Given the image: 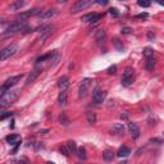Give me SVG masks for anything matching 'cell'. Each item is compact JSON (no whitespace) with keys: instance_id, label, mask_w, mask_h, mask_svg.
<instances>
[{"instance_id":"1","label":"cell","mask_w":164,"mask_h":164,"mask_svg":"<svg viewBox=\"0 0 164 164\" xmlns=\"http://www.w3.org/2000/svg\"><path fill=\"white\" fill-rule=\"evenodd\" d=\"M19 92L20 90H9L8 92L3 94L1 97H0V105L5 106V105H9L12 102H14L18 99V96H19Z\"/></svg>"},{"instance_id":"2","label":"cell","mask_w":164,"mask_h":164,"mask_svg":"<svg viewBox=\"0 0 164 164\" xmlns=\"http://www.w3.org/2000/svg\"><path fill=\"white\" fill-rule=\"evenodd\" d=\"M28 30V23L24 19H17L13 23H10L7 28V32L9 33H15V32H20V31H26Z\"/></svg>"},{"instance_id":"3","label":"cell","mask_w":164,"mask_h":164,"mask_svg":"<svg viewBox=\"0 0 164 164\" xmlns=\"http://www.w3.org/2000/svg\"><path fill=\"white\" fill-rule=\"evenodd\" d=\"M17 51H18V46L17 45H9V46H7V48H4L1 51H0V60H1V62L7 60L8 58H10V56L14 55Z\"/></svg>"},{"instance_id":"4","label":"cell","mask_w":164,"mask_h":164,"mask_svg":"<svg viewBox=\"0 0 164 164\" xmlns=\"http://www.w3.org/2000/svg\"><path fill=\"white\" fill-rule=\"evenodd\" d=\"M92 0H78V1L76 3V4H73L71 7V13H78L81 12V10L86 9V8H89L90 5H92Z\"/></svg>"},{"instance_id":"5","label":"cell","mask_w":164,"mask_h":164,"mask_svg":"<svg viewBox=\"0 0 164 164\" xmlns=\"http://www.w3.org/2000/svg\"><path fill=\"white\" fill-rule=\"evenodd\" d=\"M20 79H22V74H20V76H14V77H10V78H8L7 81L3 83L1 90H0V91H1V95L5 94V90H7V89H10L12 86H14L17 82L20 81Z\"/></svg>"},{"instance_id":"6","label":"cell","mask_w":164,"mask_h":164,"mask_svg":"<svg viewBox=\"0 0 164 164\" xmlns=\"http://www.w3.org/2000/svg\"><path fill=\"white\" fill-rule=\"evenodd\" d=\"M132 82H133V69L127 68L124 71V73H123L122 83H123V86H130Z\"/></svg>"},{"instance_id":"7","label":"cell","mask_w":164,"mask_h":164,"mask_svg":"<svg viewBox=\"0 0 164 164\" xmlns=\"http://www.w3.org/2000/svg\"><path fill=\"white\" fill-rule=\"evenodd\" d=\"M104 14H100V13H89V14L82 15L81 20L82 22H91V23H96L100 18H102Z\"/></svg>"},{"instance_id":"8","label":"cell","mask_w":164,"mask_h":164,"mask_svg":"<svg viewBox=\"0 0 164 164\" xmlns=\"http://www.w3.org/2000/svg\"><path fill=\"white\" fill-rule=\"evenodd\" d=\"M92 100H94L95 104H101V102H104L105 100V92L101 91V90H95V92L92 94Z\"/></svg>"},{"instance_id":"9","label":"cell","mask_w":164,"mask_h":164,"mask_svg":"<svg viewBox=\"0 0 164 164\" xmlns=\"http://www.w3.org/2000/svg\"><path fill=\"white\" fill-rule=\"evenodd\" d=\"M90 85H91V79H90V78H86V79L82 81V83L79 85V96H82V97L86 96L87 91H89Z\"/></svg>"},{"instance_id":"10","label":"cell","mask_w":164,"mask_h":164,"mask_svg":"<svg viewBox=\"0 0 164 164\" xmlns=\"http://www.w3.org/2000/svg\"><path fill=\"white\" fill-rule=\"evenodd\" d=\"M40 73H41V68H38V67H36L35 69H32V71H31V73L28 74L27 79H26V85H31L32 82H35V79L37 78Z\"/></svg>"},{"instance_id":"11","label":"cell","mask_w":164,"mask_h":164,"mask_svg":"<svg viewBox=\"0 0 164 164\" xmlns=\"http://www.w3.org/2000/svg\"><path fill=\"white\" fill-rule=\"evenodd\" d=\"M42 13V9L40 8H35L32 10H28V12H23L19 14V18L20 19H24V18H28V17H32V15H40Z\"/></svg>"},{"instance_id":"12","label":"cell","mask_w":164,"mask_h":164,"mask_svg":"<svg viewBox=\"0 0 164 164\" xmlns=\"http://www.w3.org/2000/svg\"><path fill=\"white\" fill-rule=\"evenodd\" d=\"M95 40H96V42L99 44V45L104 44L105 41H106V32H105V30H99V31H97L96 35H95Z\"/></svg>"},{"instance_id":"13","label":"cell","mask_w":164,"mask_h":164,"mask_svg":"<svg viewBox=\"0 0 164 164\" xmlns=\"http://www.w3.org/2000/svg\"><path fill=\"white\" fill-rule=\"evenodd\" d=\"M55 14H56L55 9H45V10H42V13H41L38 17H40L41 19H49V18H53Z\"/></svg>"},{"instance_id":"14","label":"cell","mask_w":164,"mask_h":164,"mask_svg":"<svg viewBox=\"0 0 164 164\" xmlns=\"http://www.w3.org/2000/svg\"><path fill=\"white\" fill-rule=\"evenodd\" d=\"M128 130H130L131 136H132L133 138H137L138 136H140V130H138V126L136 124V123H130V124H128Z\"/></svg>"},{"instance_id":"15","label":"cell","mask_w":164,"mask_h":164,"mask_svg":"<svg viewBox=\"0 0 164 164\" xmlns=\"http://www.w3.org/2000/svg\"><path fill=\"white\" fill-rule=\"evenodd\" d=\"M7 142L9 144V145H19V142H20V136H18V135H9V136H7Z\"/></svg>"},{"instance_id":"16","label":"cell","mask_w":164,"mask_h":164,"mask_svg":"<svg viewBox=\"0 0 164 164\" xmlns=\"http://www.w3.org/2000/svg\"><path fill=\"white\" fill-rule=\"evenodd\" d=\"M69 86V78L65 76H63L62 78H59L58 81V87L62 90V91H65V89Z\"/></svg>"},{"instance_id":"17","label":"cell","mask_w":164,"mask_h":164,"mask_svg":"<svg viewBox=\"0 0 164 164\" xmlns=\"http://www.w3.org/2000/svg\"><path fill=\"white\" fill-rule=\"evenodd\" d=\"M130 154H131V149L127 147V146H122V147H119L117 155L120 156V158H126V156H128Z\"/></svg>"},{"instance_id":"18","label":"cell","mask_w":164,"mask_h":164,"mask_svg":"<svg viewBox=\"0 0 164 164\" xmlns=\"http://www.w3.org/2000/svg\"><path fill=\"white\" fill-rule=\"evenodd\" d=\"M58 101L60 105H65L67 101H68V94H67V91H62L60 94H59L58 96Z\"/></svg>"},{"instance_id":"19","label":"cell","mask_w":164,"mask_h":164,"mask_svg":"<svg viewBox=\"0 0 164 164\" xmlns=\"http://www.w3.org/2000/svg\"><path fill=\"white\" fill-rule=\"evenodd\" d=\"M102 159L106 161H110L114 159V153H113L112 150H105L104 153H102Z\"/></svg>"},{"instance_id":"20","label":"cell","mask_w":164,"mask_h":164,"mask_svg":"<svg viewBox=\"0 0 164 164\" xmlns=\"http://www.w3.org/2000/svg\"><path fill=\"white\" fill-rule=\"evenodd\" d=\"M24 4H26L24 1H20V0H18V1H14V3H12V4L9 5V9H12V10H18V9H20V8H22Z\"/></svg>"},{"instance_id":"21","label":"cell","mask_w":164,"mask_h":164,"mask_svg":"<svg viewBox=\"0 0 164 164\" xmlns=\"http://www.w3.org/2000/svg\"><path fill=\"white\" fill-rule=\"evenodd\" d=\"M86 118H87V122H89L90 124H94V123L96 122V114H95L94 112H87Z\"/></svg>"},{"instance_id":"22","label":"cell","mask_w":164,"mask_h":164,"mask_svg":"<svg viewBox=\"0 0 164 164\" xmlns=\"http://www.w3.org/2000/svg\"><path fill=\"white\" fill-rule=\"evenodd\" d=\"M146 69L147 71H153L154 67H155V59L154 58H150V59H146V64H145Z\"/></svg>"},{"instance_id":"23","label":"cell","mask_w":164,"mask_h":164,"mask_svg":"<svg viewBox=\"0 0 164 164\" xmlns=\"http://www.w3.org/2000/svg\"><path fill=\"white\" fill-rule=\"evenodd\" d=\"M113 45H114V48L117 49L118 51H123V49H124V46H123L122 41H120L119 38H114V40H113Z\"/></svg>"},{"instance_id":"24","label":"cell","mask_w":164,"mask_h":164,"mask_svg":"<svg viewBox=\"0 0 164 164\" xmlns=\"http://www.w3.org/2000/svg\"><path fill=\"white\" fill-rule=\"evenodd\" d=\"M113 130L117 133H124V126H123L122 123H115V124L113 126Z\"/></svg>"},{"instance_id":"25","label":"cell","mask_w":164,"mask_h":164,"mask_svg":"<svg viewBox=\"0 0 164 164\" xmlns=\"http://www.w3.org/2000/svg\"><path fill=\"white\" fill-rule=\"evenodd\" d=\"M67 147L69 149V151H71V153H77V150H78L74 141H68V142H67Z\"/></svg>"},{"instance_id":"26","label":"cell","mask_w":164,"mask_h":164,"mask_svg":"<svg viewBox=\"0 0 164 164\" xmlns=\"http://www.w3.org/2000/svg\"><path fill=\"white\" fill-rule=\"evenodd\" d=\"M60 58H62V55L58 53V51H55L54 53V58H51V65H56V64L59 63V60H60Z\"/></svg>"},{"instance_id":"27","label":"cell","mask_w":164,"mask_h":164,"mask_svg":"<svg viewBox=\"0 0 164 164\" xmlns=\"http://www.w3.org/2000/svg\"><path fill=\"white\" fill-rule=\"evenodd\" d=\"M77 155H78L79 159H86L87 158L86 149H85V147H78V150H77Z\"/></svg>"},{"instance_id":"28","label":"cell","mask_w":164,"mask_h":164,"mask_svg":"<svg viewBox=\"0 0 164 164\" xmlns=\"http://www.w3.org/2000/svg\"><path fill=\"white\" fill-rule=\"evenodd\" d=\"M59 122H60L62 124H64V126L69 124V119H68V117L65 115V113H62V114L59 115Z\"/></svg>"},{"instance_id":"29","label":"cell","mask_w":164,"mask_h":164,"mask_svg":"<svg viewBox=\"0 0 164 164\" xmlns=\"http://www.w3.org/2000/svg\"><path fill=\"white\" fill-rule=\"evenodd\" d=\"M144 55H145L146 59H150V58H154V51L151 48H146L144 50Z\"/></svg>"},{"instance_id":"30","label":"cell","mask_w":164,"mask_h":164,"mask_svg":"<svg viewBox=\"0 0 164 164\" xmlns=\"http://www.w3.org/2000/svg\"><path fill=\"white\" fill-rule=\"evenodd\" d=\"M137 4L142 8H149L150 7V1H146V0H138Z\"/></svg>"},{"instance_id":"31","label":"cell","mask_w":164,"mask_h":164,"mask_svg":"<svg viewBox=\"0 0 164 164\" xmlns=\"http://www.w3.org/2000/svg\"><path fill=\"white\" fill-rule=\"evenodd\" d=\"M109 13L113 15V17H115V18L119 17V12H118L117 8H110V9H109Z\"/></svg>"},{"instance_id":"32","label":"cell","mask_w":164,"mask_h":164,"mask_svg":"<svg viewBox=\"0 0 164 164\" xmlns=\"http://www.w3.org/2000/svg\"><path fill=\"white\" fill-rule=\"evenodd\" d=\"M60 151L63 153L64 156H68L69 154H71V151H69V149L67 147V146H62V147H60Z\"/></svg>"},{"instance_id":"33","label":"cell","mask_w":164,"mask_h":164,"mask_svg":"<svg viewBox=\"0 0 164 164\" xmlns=\"http://www.w3.org/2000/svg\"><path fill=\"white\" fill-rule=\"evenodd\" d=\"M108 73L109 74H115L117 73V65H110L108 68Z\"/></svg>"},{"instance_id":"34","label":"cell","mask_w":164,"mask_h":164,"mask_svg":"<svg viewBox=\"0 0 164 164\" xmlns=\"http://www.w3.org/2000/svg\"><path fill=\"white\" fill-rule=\"evenodd\" d=\"M131 31H132V30H131L130 27H123L122 28V33H123V35H130Z\"/></svg>"},{"instance_id":"35","label":"cell","mask_w":164,"mask_h":164,"mask_svg":"<svg viewBox=\"0 0 164 164\" xmlns=\"http://www.w3.org/2000/svg\"><path fill=\"white\" fill-rule=\"evenodd\" d=\"M10 115H12V113H10V112H5L4 114H1V117H0V119H1V120H4L5 118H7V117H10Z\"/></svg>"},{"instance_id":"36","label":"cell","mask_w":164,"mask_h":164,"mask_svg":"<svg viewBox=\"0 0 164 164\" xmlns=\"http://www.w3.org/2000/svg\"><path fill=\"white\" fill-rule=\"evenodd\" d=\"M147 37H149V40H154V38H155V36L153 35V32H151V31H149V33H147Z\"/></svg>"},{"instance_id":"37","label":"cell","mask_w":164,"mask_h":164,"mask_svg":"<svg viewBox=\"0 0 164 164\" xmlns=\"http://www.w3.org/2000/svg\"><path fill=\"white\" fill-rule=\"evenodd\" d=\"M147 13H141V14H138L137 15V18H147Z\"/></svg>"},{"instance_id":"38","label":"cell","mask_w":164,"mask_h":164,"mask_svg":"<svg viewBox=\"0 0 164 164\" xmlns=\"http://www.w3.org/2000/svg\"><path fill=\"white\" fill-rule=\"evenodd\" d=\"M97 4H100V5H105V4H108V1L106 0H104V1H101V0H97Z\"/></svg>"},{"instance_id":"39","label":"cell","mask_w":164,"mask_h":164,"mask_svg":"<svg viewBox=\"0 0 164 164\" xmlns=\"http://www.w3.org/2000/svg\"><path fill=\"white\" fill-rule=\"evenodd\" d=\"M14 164H23V163L20 160H17V161H14Z\"/></svg>"},{"instance_id":"40","label":"cell","mask_w":164,"mask_h":164,"mask_svg":"<svg viewBox=\"0 0 164 164\" xmlns=\"http://www.w3.org/2000/svg\"><path fill=\"white\" fill-rule=\"evenodd\" d=\"M158 3H159V4H160V5H164V1H160V0H159Z\"/></svg>"},{"instance_id":"41","label":"cell","mask_w":164,"mask_h":164,"mask_svg":"<svg viewBox=\"0 0 164 164\" xmlns=\"http://www.w3.org/2000/svg\"><path fill=\"white\" fill-rule=\"evenodd\" d=\"M119 164H128L127 161H123V163H119Z\"/></svg>"},{"instance_id":"42","label":"cell","mask_w":164,"mask_h":164,"mask_svg":"<svg viewBox=\"0 0 164 164\" xmlns=\"http://www.w3.org/2000/svg\"><path fill=\"white\" fill-rule=\"evenodd\" d=\"M48 164H54V163H51V161H49V163Z\"/></svg>"}]
</instances>
